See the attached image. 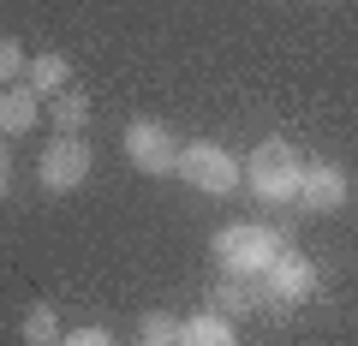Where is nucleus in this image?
<instances>
[{"label":"nucleus","mask_w":358,"mask_h":346,"mask_svg":"<svg viewBox=\"0 0 358 346\" xmlns=\"http://www.w3.org/2000/svg\"><path fill=\"white\" fill-rule=\"evenodd\" d=\"M317 281H322V269L310 263L305 251H281L263 269V298L268 305H305V298L317 293Z\"/></svg>","instance_id":"423d86ee"},{"label":"nucleus","mask_w":358,"mask_h":346,"mask_svg":"<svg viewBox=\"0 0 358 346\" xmlns=\"http://www.w3.org/2000/svg\"><path fill=\"white\" fill-rule=\"evenodd\" d=\"M257 305H263V287L245 281V275H227L221 293H215V310H221V317H251Z\"/></svg>","instance_id":"9b49d317"},{"label":"nucleus","mask_w":358,"mask_h":346,"mask_svg":"<svg viewBox=\"0 0 358 346\" xmlns=\"http://www.w3.org/2000/svg\"><path fill=\"white\" fill-rule=\"evenodd\" d=\"M179 329H185L179 317H167V310H150V317L138 322V346H179Z\"/></svg>","instance_id":"4468645a"},{"label":"nucleus","mask_w":358,"mask_h":346,"mask_svg":"<svg viewBox=\"0 0 358 346\" xmlns=\"http://www.w3.org/2000/svg\"><path fill=\"white\" fill-rule=\"evenodd\" d=\"M48 120H54L60 131H78V126L90 120V96H84V90H60V96H48Z\"/></svg>","instance_id":"f8f14e48"},{"label":"nucleus","mask_w":358,"mask_h":346,"mask_svg":"<svg viewBox=\"0 0 358 346\" xmlns=\"http://www.w3.org/2000/svg\"><path fill=\"white\" fill-rule=\"evenodd\" d=\"M36 114H42V96L30 90L24 78L0 90V131H6V138H18V131H30V126H36Z\"/></svg>","instance_id":"6e6552de"},{"label":"nucleus","mask_w":358,"mask_h":346,"mask_svg":"<svg viewBox=\"0 0 358 346\" xmlns=\"http://www.w3.org/2000/svg\"><path fill=\"white\" fill-rule=\"evenodd\" d=\"M24 42L18 36H0V90H6V84H18V78H24Z\"/></svg>","instance_id":"2eb2a0df"},{"label":"nucleus","mask_w":358,"mask_h":346,"mask_svg":"<svg viewBox=\"0 0 358 346\" xmlns=\"http://www.w3.org/2000/svg\"><path fill=\"white\" fill-rule=\"evenodd\" d=\"M6 185H13V155H6V143H0V197H6Z\"/></svg>","instance_id":"f3484780"},{"label":"nucleus","mask_w":358,"mask_h":346,"mask_svg":"<svg viewBox=\"0 0 358 346\" xmlns=\"http://www.w3.org/2000/svg\"><path fill=\"white\" fill-rule=\"evenodd\" d=\"M209 251H215L221 275H245V281H263V269L287 251V245H281V233H275V227H257V221H245V227H221L215 239H209Z\"/></svg>","instance_id":"f03ea898"},{"label":"nucleus","mask_w":358,"mask_h":346,"mask_svg":"<svg viewBox=\"0 0 358 346\" xmlns=\"http://www.w3.org/2000/svg\"><path fill=\"white\" fill-rule=\"evenodd\" d=\"M18 334H24V346H60V322H54L48 305H30L24 322H18Z\"/></svg>","instance_id":"ddd939ff"},{"label":"nucleus","mask_w":358,"mask_h":346,"mask_svg":"<svg viewBox=\"0 0 358 346\" xmlns=\"http://www.w3.org/2000/svg\"><path fill=\"white\" fill-rule=\"evenodd\" d=\"M299 180H305V161L287 138H263L251 155H245V192L257 203L281 209V203H299Z\"/></svg>","instance_id":"f257e3e1"},{"label":"nucleus","mask_w":358,"mask_h":346,"mask_svg":"<svg viewBox=\"0 0 358 346\" xmlns=\"http://www.w3.org/2000/svg\"><path fill=\"white\" fill-rule=\"evenodd\" d=\"M179 346H239V329H233V317H221V310L209 305V310H197V317H185Z\"/></svg>","instance_id":"1a4fd4ad"},{"label":"nucleus","mask_w":358,"mask_h":346,"mask_svg":"<svg viewBox=\"0 0 358 346\" xmlns=\"http://www.w3.org/2000/svg\"><path fill=\"white\" fill-rule=\"evenodd\" d=\"M90 167H96V150L84 143V131H54L48 143H42V161H36V185L54 197L78 192V185L90 180Z\"/></svg>","instance_id":"20e7f679"},{"label":"nucleus","mask_w":358,"mask_h":346,"mask_svg":"<svg viewBox=\"0 0 358 346\" xmlns=\"http://www.w3.org/2000/svg\"><path fill=\"white\" fill-rule=\"evenodd\" d=\"M66 78H72V60H66L60 48H42L36 60L24 66V84H30V90L42 96V102H48V96H60V90H72Z\"/></svg>","instance_id":"9d476101"},{"label":"nucleus","mask_w":358,"mask_h":346,"mask_svg":"<svg viewBox=\"0 0 358 346\" xmlns=\"http://www.w3.org/2000/svg\"><path fill=\"white\" fill-rule=\"evenodd\" d=\"M179 180L192 185V192H203V197H227V192L245 185V161L215 138H192L179 150Z\"/></svg>","instance_id":"7ed1b4c3"},{"label":"nucleus","mask_w":358,"mask_h":346,"mask_svg":"<svg viewBox=\"0 0 358 346\" xmlns=\"http://www.w3.org/2000/svg\"><path fill=\"white\" fill-rule=\"evenodd\" d=\"M179 150H185V143H179L162 120H131L126 126V161L138 167V173H150V180H173Z\"/></svg>","instance_id":"39448f33"},{"label":"nucleus","mask_w":358,"mask_h":346,"mask_svg":"<svg viewBox=\"0 0 358 346\" xmlns=\"http://www.w3.org/2000/svg\"><path fill=\"white\" fill-rule=\"evenodd\" d=\"M346 197H352V173H346L341 161H305L299 203H305L310 215H334V209H346Z\"/></svg>","instance_id":"0eeeda50"},{"label":"nucleus","mask_w":358,"mask_h":346,"mask_svg":"<svg viewBox=\"0 0 358 346\" xmlns=\"http://www.w3.org/2000/svg\"><path fill=\"white\" fill-rule=\"evenodd\" d=\"M60 346H120L108 329H72V334H60Z\"/></svg>","instance_id":"dca6fc26"}]
</instances>
